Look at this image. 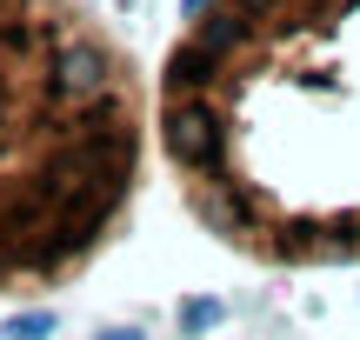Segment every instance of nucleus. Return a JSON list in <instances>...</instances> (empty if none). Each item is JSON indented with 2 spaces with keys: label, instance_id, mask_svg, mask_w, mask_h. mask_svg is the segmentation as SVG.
Wrapping results in <instances>:
<instances>
[{
  "label": "nucleus",
  "instance_id": "39448f33",
  "mask_svg": "<svg viewBox=\"0 0 360 340\" xmlns=\"http://www.w3.org/2000/svg\"><path fill=\"white\" fill-rule=\"evenodd\" d=\"M94 340H147L141 327H127V320H120V327H94Z\"/></svg>",
  "mask_w": 360,
  "mask_h": 340
},
{
  "label": "nucleus",
  "instance_id": "20e7f679",
  "mask_svg": "<svg viewBox=\"0 0 360 340\" xmlns=\"http://www.w3.org/2000/svg\"><path fill=\"white\" fill-rule=\"evenodd\" d=\"M53 334H60V314L53 307H27V314L0 320V340H53Z\"/></svg>",
  "mask_w": 360,
  "mask_h": 340
},
{
  "label": "nucleus",
  "instance_id": "7ed1b4c3",
  "mask_svg": "<svg viewBox=\"0 0 360 340\" xmlns=\"http://www.w3.org/2000/svg\"><path fill=\"white\" fill-rule=\"evenodd\" d=\"M220 320H227V301H220V294H187L180 314H174V327H180V340H207Z\"/></svg>",
  "mask_w": 360,
  "mask_h": 340
},
{
  "label": "nucleus",
  "instance_id": "f03ea898",
  "mask_svg": "<svg viewBox=\"0 0 360 340\" xmlns=\"http://www.w3.org/2000/svg\"><path fill=\"white\" fill-rule=\"evenodd\" d=\"M154 87L74 0H0V294L87 274L127 227Z\"/></svg>",
  "mask_w": 360,
  "mask_h": 340
},
{
  "label": "nucleus",
  "instance_id": "f257e3e1",
  "mask_svg": "<svg viewBox=\"0 0 360 340\" xmlns=\"http://www.w3.org/2000/svg\"><path fill=\"white\" fill-rule=\"evenodd\" d=\"M187 214L267 267L360 261V0H214L154 74Z\"/></svg>",
  "mask_w": 360,
  "mask_h": 340
}]
</instances>
